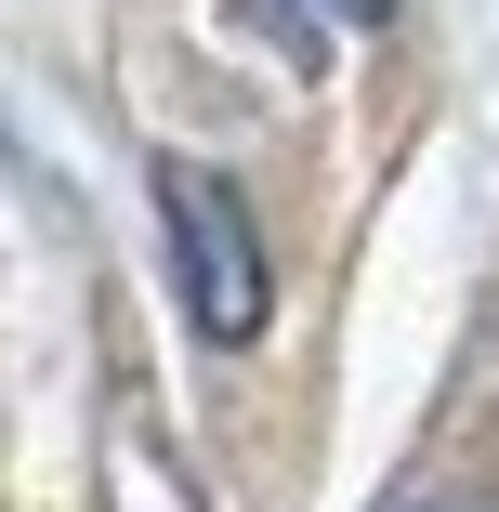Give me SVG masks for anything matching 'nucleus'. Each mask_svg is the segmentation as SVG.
<instances>
[{"instance_id":"nucleus-2","label":"nucleus","mask_w":499,"mask_h":512,"mask_svg":"<svg viewBox=\"0 0 499 512\" xmlns=\"http://www.w3.org/2000/svg\"><path fill=\"white\" fill-rule=\"evenodd\" d=\"M276 14H303V27H381L394 0H276Z\"/></svg>"},{"instance_id":"nucleus-1","label":"nucleus","mask_w":499,"mask_h":512,"mask_svg":"<svg viewBox=\"0 0 499 512\" xmlns=\"http://www.w3.org/2000/svg\"><path fill=\"white\" fill-rule=\"evenodd\" d=\"M158 224H171V263H184V316L211 342H250L263 329V224L224 171L197 158H158Z\"/></svg>"}]
</instances>
